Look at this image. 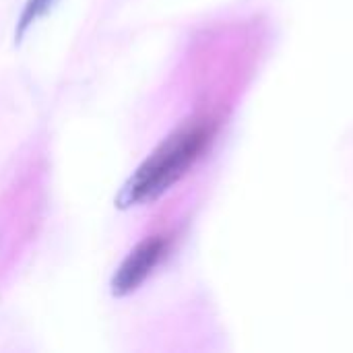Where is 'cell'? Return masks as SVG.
Listing matches in <instances>:
<instances>
[{"instance_id":"obj_3","label":"cell","mask_w":353,"mask_h":353,"mask_svg":"<svg viewBox=\"0 0 353 353\" xmlns=\"http://www.w3.org/2000/svg\"><path fill=\"white\" fill-rule=\"evenodd\" d=\"M56 0H27L21 17H19V25H17V37H23L25 31L39 19L43 17L52 6H54Z\"/></svg>"},{"instance_id":"obj_1","label":"cell","mask_w":353,"mask_h":353,"mask_svg":"<svg viewBox=\"0 0 353 353\" xmlns=\"http://www.w3.org/2000/svg\"><path fill=\"white\" fill-rule=\"evenodd\" d=\"M211 139L213 124L205 118L174 130L128 178L118 194V205L139 207L159 199L201 159Z\"/></svg>"},{"instance_id":"obj_2","label":"cell","mask_w":353,"mask_h":353,"mask_svg":"<svg viewBox=\"0 0 353 353\" xmlns=\"http://www.w3.org/2000/svg\"><path fill=\"white\" fill-rule=\"evenodd\" d=\"M168 252V240L163 236H151L139 242L130 254L122 261L118 271L112 277V294L122 298L137 292L149 275L157 269L161 259Z\"/></svg>"}]
</instances>
